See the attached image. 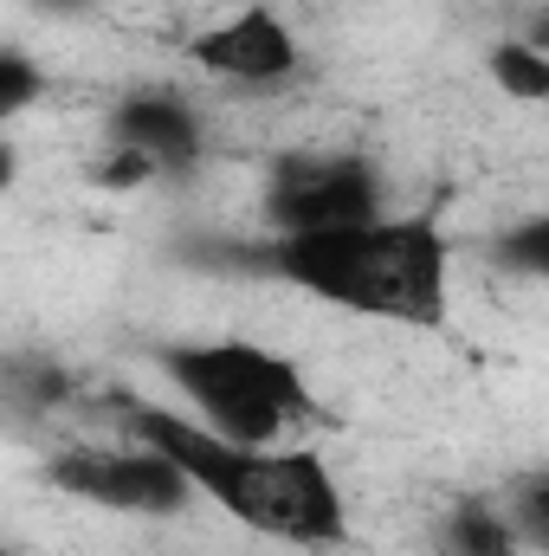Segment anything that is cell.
<instances>
[{"label": "cell", "instance_id": "cell-10", "mask_svg": "<svg viewBox=\"0 0 549 556\" xmlns=\"http://www.w3.org/2000/svg\"><path fill=\"white\" fill-rule=\"evenodd\" d=\"M491 260H498L505 273L544 278V285H549V214H531V220L505 227V233L491 240Z\"/></svg>", "mask_w": 549, "mask_h": 556}, {"label": "cell", "instance_id": "cell-4", "mask_svg": "<svg viewBox=\"0 0 549 556\" xmlns=\"http://www.w3.org/2000/svg\"><path fill=\"white\" fill-rule=\"evenodd\" d=\"M46 485H59L65 498H85V505H104V511H130V518H175L188 511L201 492L194 479L162 453V446H78V453H59L46 466Z\"/></svg>", "mask_w": 549, "mask_h": 556}, {"label": "cell", "instance_id": "cell-9", "mask_svg": "<svg viewBox=\"0 0 549 556\" xmlns=\"http://www.w3.org/2000/svg\"><path fill=\"white\" fill-rule=\"evenodd\" d=\"M491 85L518 104H549V52L537 39H505L491 46Z\"/></svg>", "mask_w": 549, "mask_h": 556}, {"label": "cell", "instance_id": "cell-1", "mask_svg": "<svg viewBox=\"0 0 549 556\" xmlns=\"http://www.w3.org/2000/svg\"><path fill=\"white\" fill-rule=\"evenodd\" d=\"M240 266L284 278L317 304L408 330H439L452 317V240L426 214H382L330 233H272L266 247H246Z\"/></svg>", "mask_w": 549, "mask_h": 556}, {"label": "cell", "instance_id": "cell-6", "mask_svg": "<svg viewBox=\"0 0 549 556\" xmlns=\"http://www.w3.org/2000/svg\"><path fill=\"white\" fill-rule=\"evenodd\" d=\"M188 59L227 85H246V91H272V85L297 78V39L266 7H246V13L207 26L201 39H188Z\"/></svg>", "mask_w": 549, "mask_h": 556}, {"label": "cell", "instance_id": "cell-7", "mask_svg": "<svg viewBox=\"0 0 549 556\" xmlns=\"http://www.w3.org/2000/svg\"><path fill=\"white\" fill-rule=\"evenodd\" d=\"M111 142L149 155L155 168H188L201 155V117L168 91H137L111 111Z\"/></svg>", "mask_w": 549, "mask_h": 556}, {"label": "cell", "instance_id": "cell-5", "mask_svg": "<svg viewBox=\"0 0 549 556\" xmlns=\"http://www.w3.org/2000/svg\"><path fill=\"white\" fill-rule=\"evenodd\" d=\"M382 175L362 155H284L266 181V227L272 233H330L382 220Z\"/></svg>", "mask_w": 549, "mask_h": 556}, {"label": "cell", "instance_id": "cell-3", "mask_svg": "<svg viewBox=\"0 0 549 556\" xmlns=\"http://www.w3.org/2000/svg\"><path fill=\"white\" fill-rule=\"evenodd\" d=\"M155 363L175 382V395L194 408V420H207L214 433H227L240 446H278L291 427L317 415L304 369L266 343H240V337L168 343Z\"/></svg>", "mask_w": 549, "mask_h": 556}, {"label": "cell", "instance_id": "cell-15", "mask_svg": "<svg viewBox=\"0 0 549 556\" xmlns=\"http://www.w3.org/2000/svg\"><path fill=\"white\" fill-rule=\"evenodd\" d=\"M531 39H537V46H544V52H549V13H544V20H537V26H531Z\"/></svg>", "mask_w": 549, "mask_h": 556}, {"label": "cell", "instance_id": "cell-8", "mask_svg": "<svg viewBox=\"0 0 549 556\" xmlns=\"http://www.w3.org/2000/svg\"><path fill=\"white\" fill-rule=\"evenodd\" d=\"M518 544H524V531L491 505H459L439 525V551L446 556H518Z\"/></svg>", "mask_w": 549, "mask_h": 556}, {"label": "cell", "instance_id": "cell-12", "mask_svg": "<svg viewBox=\"0 0 549 556\" xmlns=\"http://www.w3.org/2000/svg\"><path fill=\"white\" fill-rule=\"evenodd\" d=\"M511 505H518V518H511V525H518L524 538H544V531H549V472L518 479V485H511Z\"/></svg>", "mask_w": 549, "mask_h": 556}, {"label": "cell", "instance_id": "cell-14", "mask_svg": "<svg viewBox=\"0 0 549 556\" xmlns=\"http://www.w3.org/2000/svg\"><path fill=\"white\" fill-rule=\"evenodd\" d=\"M33 7H46V13H85V7H98V0H33Z\"/></svg>", "mask_w": 549, "mask_h": 556}, {"label": "cell", "instance_id": "cell-11", "mask_svg": "<svg viewBox=\"0 0 549 556\" xmlns=\"http://www.w3.org/2000/svg\"><path fill=\"white\" fill-rule=\"evenodd\" d=\"M39 91H46L39 65H33L20 46H7V52H0V117H7V124H13V117H26Z\"/></svg>", "mask_w": 549, "mask_h": 556}, {"label": "cell", "instance_id": "cell-13", "mask_svg": "<svg viewBox=\"0 0 549 556\" xmlns=\"http://www.w3.org/2000/svg\"><path fill=\"white\" fill-rule=\"evenodd\" d=\"M149 175H155V162L137 155V149H117V155L98 168V181H104V188H137V181H149Z\"/></svg>", "mask_w": 549, "mask_h": 556}, {"label": "cell", "instance_id": "cell-16", "mask_svg": "<svg viewBox=\"0 0 549 556\" xmlns=\"http://www.w3.org/2000/svg\"><path fill=\"white\" fill-rule=\"evenodd\" d=\"M537 544H544V556H549V531H544V538H537Z\"/></svg>", "mask_w": 549, "mask_h": 556}, {"label": "cell", "instance_id": "cell-2", "mask_svg": "<svg viewBox=\"0 0 549 556\" xmlns=\"http://www.w3.org/2000/svg\"><path fill=\"white\" fill-rule=\"evenodd\" d=\"M124 420L137 440L162 446L194 479V492L220 505L240 531L297 544V551H336L349 538L343 485L310 446H240L207 420L155 408V402H124Z\"/></svg>", "mask_w": 549, "mask_h": 556}]
</instances>
